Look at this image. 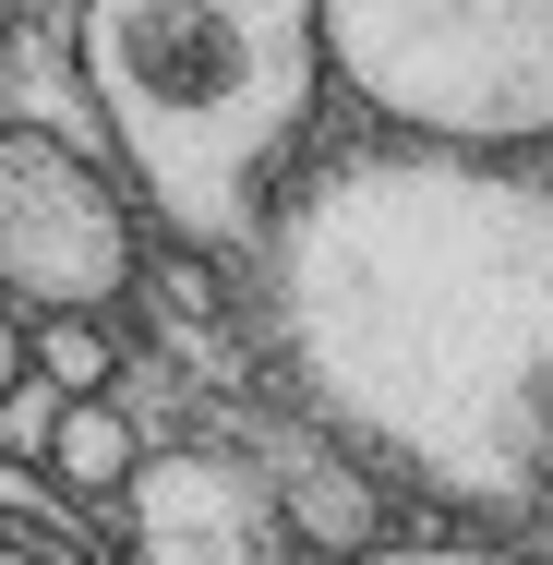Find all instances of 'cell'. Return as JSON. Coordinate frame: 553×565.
Here are the masks:
<instances>
[{
  "label": "cell",
  "instance_id": "cell-1",
  "mask_svg": "<svg viewBox=\"0 0 553 565\" xmlns=\"http://www.w3.org/2000/svg\"><path fill=\"white\" fill-rule=\"evenodd\" d=\"M277 338L422 493L553 505V181L434 145L337 157L277 228Z\"/></svg>",
  "mask_w": 553,
  "mask_h": 565
},
{
  "label": "cell",
  "instance_id": "cell-2",
  "mask_svg": "<svg viewBox=\"0 0 553 565\" xmlns=\"http://www.w3.org/2000/svg\"><path fill=\"white\" fill-rule=\"evenodd\" d=\"M120 181L193 253H241L326 97V0H73Z\"/></svg>",
  "mask_w": 553,
  "mask_h": 565
},
{
  "label": "cell",
  "instance_id": "cell-3",
  "mask_svg": "<svg viewBox=\"0 0 553 565\" xmlns=\"http://www.w3.org/2000/svg\"><path fill=\"white\" fill-rule=\"evenodd\" d=\"M326 73L434 157L553 132V0H326Z\"/></svg>",
  "mask_w": 553,
  "mask_h": 565
},
{
  "label": "cell",
  "instance_id": "cell-4",
  "mask_svg": "<svg viewBox=\"0 0 553 565\" xmlns=\"http://www.w3.org/2000/svg\"><path fill=\"white\" fill-rule=\"evenodd\" d=\"M120 289H132V205H120V181L85 145L12 120L0 132V301H24L49 326L61 313L97 326Z\"/></svg>",
  "mask_w": 553,
  "mask_h": 565
},
{
  "label": "cell",
  "instance_id": "cell-5",
  "mask_svg": "<svg viewBox=\"0 0 553 565\" xmlns=\"http://www.w3.org/2000/svg\"><path fill=\"white\" fill-rule=\"evenodd\" d=\"M120 530H132V565H289V530H277L265 481L217 446L145 457L132 493H120Z\"/></svg>",
  "mask_w": 553,
  "mask_h": 565
},
{
  "label": "cell",
  "instance_id": "cell-6",
  "mask_svg": "<svg viewBox=\"0 0 553 565\" xmlns=\"http://www.w3.org/2000/svg\"><path fill=\"white\" fill-rule=\"evenodd\" d=\"M0 565H132V554H109V542L73 518V493H61L49 469H12V457H0Z\"/></svg>",
  "mask_w": 553,
  "mask_h": 565
},
{
  "label": "cell",
  "instance_id": "cell-7",
  "mask_svg": "<svg viewBox=\"0 0 553 565\" xmlns=\"http://www.w3.org/2000/svg\"><path fill=\"white\" fill-rule=\"evenodd\" d=\"M132 469H145V446H132V422H120L109 397H73L49 422V481L61 493H132Z\"/></svg>",
  "mask_w": 553,
  "mask_h": 565
},
{
  "label": "cell",
  "instance_id": "cell-8",
  "mask_svg": "<svg viewBox=\"0 0 553 565\" xmlns=\"http://www.w3.org/2000/svg\"><path fill=\"white\" fill-rule=\"evenodd\" d=\"M36 373L61 385V397H109V373H120V349L85 326V313H61V326H36Z\"/></svg>",
  "mask_w": 553,
  "mask_h": 565
},
{
  "label": "cell",
  "instance_id": "cell-9",
  "mask_svg": "<svg viewBox=\"0 0 553 565\" xmlns=\"http://www.w3.org/2000/svg\"><path fill=\"white\" fill-rule=\"evenodd\" d=\"M349 565H530V554H469V542H410V554H385V542H361Z\"/></svg>",
  "mask_w": 553,
  "mask_h": 565
},
{
  "label": "cell",
  "instance_id": "cell-10",
  "mask_svg": "<svg viewBox=\"0 0 553 565\" xmlns=\"http://www.w3.org/2000/svg\"><path fill=\"white\" fill-rule=\"evenodd\" d=\"M24 373H36V338H24V326H12V313H0V397H12V385H24Z\"/></svg>",
  "mask_w": 553,
  "mask_h": 565
},
{
  "label": "cell",
  "instance_id": "cell-11",
  "mask_svg": "<svg viewBox=\"0 0 553 565\" xmlns=\"http://www.w3.org/2000/svg\"><path fill=\"white\" fill-rule=\"evenodd\" d=\"M0 49H12V0H0Z\"/></svg>",
  "mask_w": 553,
  "mask_h": 565
}]
</instances>
